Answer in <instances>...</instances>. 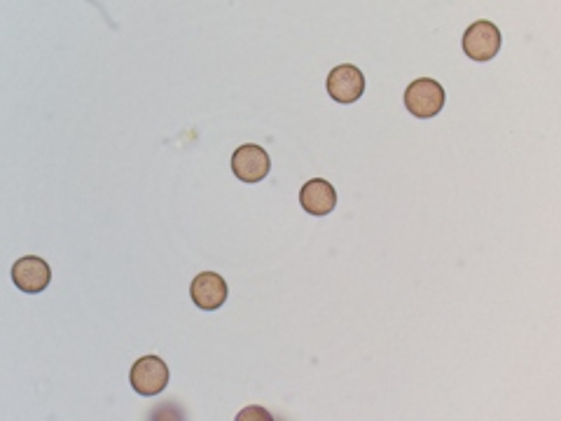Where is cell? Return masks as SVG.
I'll use <instances>...</instances> for the list:
<instances>
[{
    "label": "cell",
    "mask_w": 561,
    "mask_h": 421,
    "mask_svg": "<svg viewBox=\"0 0 561 421\" xmlns=\"http://www.w3.org/2000/svg\"><path fill=\"white\" fill-rule=\"evenodd\" d=\"M503 36L498 31V26L494 22H487V19H480V22L470 24L466 36H463V52L468 54L470 61H491L501 52Z\"/></svg>",
    "instance_id": "3957f363"
},
{
    "label": "cell",
    "mask_w": 561,
    "mask_h": 421,
    "mask_svg": "<svg viewBox=\"0 0 561 421\" xmlns=\"http://www.w3.org/2000/svg\"><path fill=\"white\" fill-rule=\"evenodd\" d=\"M445 101L447 94L438 80L419 78L405 89V108L419 120H431L438 115L445 108Z\"/></svg>",
    "instance_id": "6da1fadb"
},
{
    "label": "cell",
    "mask_w": 561,
    "mask_h": 421,
    "mask_svg": "<svg viewBox=\"0 0 561 421\" xmlns=\"http://www.w3.org/2000/svg\"><path fill=\"white\" fill-rule=\"evenodd\" d=\"M325 87H328V94L332 101L356 103L365 92V75L358 66L342 64V66L332 68Z\"/></svg>",
    "instance_id": "5b68a950"
},
{
    "label": "cell",
    "mask_w": 561,
    "mask_h": 421,
    "mask_svg": "<svg viewBox=\"0 0 561 421\" xmlns=\"http://www.w3.org/2000/svg\"><path fill=\"white\" fill-rule=\"evenodd\" d=\"M269 162L267 150L255 143L239 146L232 155V174L244 183H262L269 176Z\"/></svg>",
    "instance_id": "277c9868"
},
{
    "label": "cell",
    "mask_w": 561,
    "mask_h": 421,
    "mask_svg": "<svg viewBox=\"0 0 561 421\" xmlns=\"http://www.w3.org/2000/svg\"><path fill=\"white\" fill-rule=\"evenodd\" d=\"M12 281L22 293H43L52 281V269L38 255H26L12 265Z\"/></svg>",
    "instance_id": "8992f818"
},
{
    "label": "cell",
    "mask_w": 561,
    "mask_h": 421,
    "mask_svg": "<svg viewBox=\"0 0 561 421\" xmlns=\"http://www.w3.org/2000/svg\"><path fill=\"white\" fill-rule=\"evenodd\" d=\"M192 302L204 312H216L227 300V281L216 272H202L190 284Z\"/></svg>",
    "instance_id": "52a82bcc"
},
{
    "label": "cell",
    "mask_w": 561,
    "mask_h": 421,
    "mask_svg": "<svg viewBox=\"0 0 561 421\" xmlns=\"http://www.w3.org/2000/svg\"><path fill=\"white\" fill-rule=\"evenodd\" d=\"M300 206L309 216H328L337 206V190L323 178H311L300 190Z\"/></svg>",
    "instance_id": "ba28073f"
},
{
    "label": "cell",
    "mask_w": 561,
    "mask_h": 421,
    "mask_svg": "<svg viewBox=\"0 0 561 421\" xmlns=\"http://www.w3.org/2000/svg\"><path fill=\"white\" fill-rule=\"evenodd\" d=\"M171 372L169 365H166L159 356H143L131 365L129 372V382L131 389H134L138 396L152 398L159 396L166 386H169Z\"/></svg>",
    "instance_id": "7a4b0ae2"
}]
</instances>
